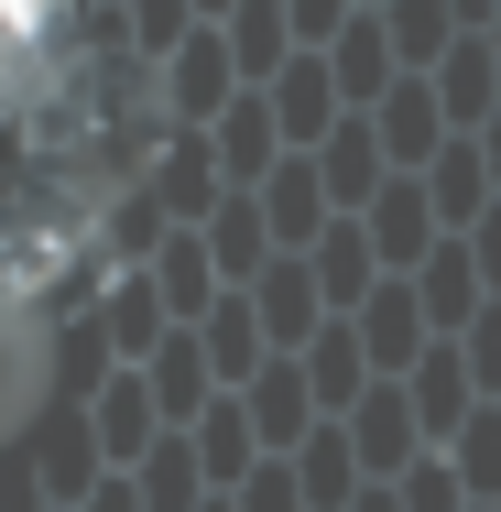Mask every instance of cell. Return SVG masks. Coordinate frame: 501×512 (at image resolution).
<instances>
[{"label":"cell","instance_id":"1","mask_svg":"<svg viewBox=\"0 0 501 512\" xmlns=\"http://www.w3.org/2000/svg\"><path fill=\"white\" fill-rule=\"evenodd\" d=\"M33 393H44V316H33V295L0 273V436L33 414Z\"/></svg>","mask_w":501,"mask_h":512}]
</instances>
